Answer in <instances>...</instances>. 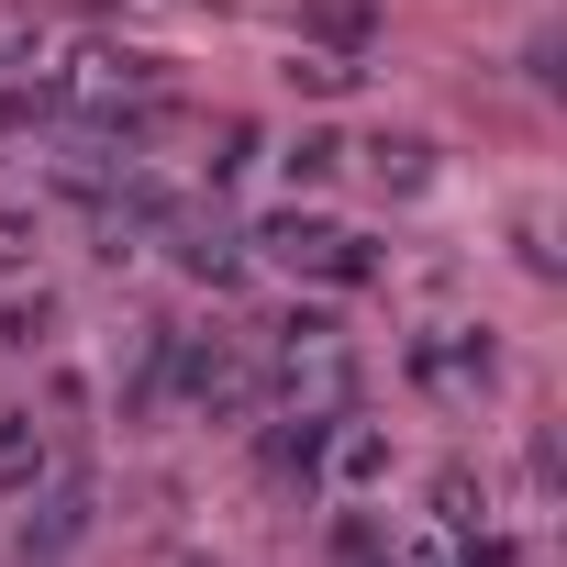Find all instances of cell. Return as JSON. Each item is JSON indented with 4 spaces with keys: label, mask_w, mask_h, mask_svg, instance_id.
I'll use <instances>...</instances> for the list:
<instances>
[{
    "label": "cell",
    "mask_w": 567,
    "mask_h": 567,
    "mask_svg": "<svg viewBox=\"0 0 567 567\" xmlns=\"http://www.w3.org/2000/svg\"><path fill=\"white\" fill-rule=\"evenodd\" d=\"M334 167H346V145H334V134H301V145H290V178H301V189H323Z\"/></svg>",
    "instance_id": "7"
},
{
    "label": "cell",
    "mask_w": 567,
    "mask_h": 567,
    "mask_svg": "<svg viewBox=\"0 0 567 567\" xmlns=\"http://www.w3.org/2000/svg\"><path fill=\"white\" fill-rule=\"evenodd\" d=\"M79 534H90V478H56V489H45V523H34L23 545H34V556H68Z\"/></svg>",
    "instance_id": "4"
},
{
    "label": "cell",
    "mask_w": 567,
    "mask_h": 567,
    "mask_svg": "<svg viewBox=\"0 0 567 567\" xmlns=\"http://www.w3.org/2000/svg\"><path fill=\"white\" fill-rule=\"evenodd\" d=\"M56 334V290H12L0 301V346H45Z\"/></svg>",
    "instance_id": "5"
},
{
    "label": "cell",
    "mask_w": 567,
    "mask_h": 567,
    "mask_svg": "<svg viewBox=\"0 0 567 567\" xmlns=\"http://www.w3.org/2000/svg\"><path fill=\"white\" fill-rule=\"evenodd\" d=\"M56 478V445H45V423L34 412H0V489H12V501H34Z\"/></svg>",
    "instance_id": "3"
},
{
    "label": "cell",
    "mask_w": 567,
    "mask_h": 567,
    "mask_svg": "<svg viewBox=\"0 0 567 567\" xmlns=\"http://www.w3.org/2000/svg\"><path fill=\"white\" fill-rule=\"evenodd\" d=\"M256 256L323 278V290H368V278H379L368 234H346V223H323V212H267V223H256Z\"/></svg>",
    "instance_id": "1"
},
{
    "label": "cell",
    "mask_w": 567,
    "mask_h": 567,
    "mask_svg": "<svg viewBox=\"0 0 567 567\" xmlns=\"http://www.w3.org/2000/svg\"><path fill=\"white\" fill-rule=\"evenodd\" d=\"M0 56H12V34H0Z\"/></svg>",
    "instance_id": "8"
},
{
    "label": "cell",
    "mask_w": 567,
    "mask_h": 567,
    "mask_svg": "<svg viewBox=\"0 0 567 567\" xmlns=\"http://www.w3.org/2000/svg\"><path fill=\"white\" fill-rule=\"evenodd\" d=\"M290 79H301L312 101H346V90H357V56H290Z\"/></svg>",
    "instance_id": "6"
},
{
    "label": "cell",
    "mask_w": 567,
    "mask_h": 567,
    "mask_svg": "<svg viewBox=\"0 0 567 567\" xmlns=\"http://www.w3.org/2000/svg\"><path fill=\"white\" fill-rule=\"evenodd\" d=\"M401 368H412V390H434V401H456V412L501 390V346H489L478 323H423Z\"/></svg>",
    "instance_id": "2"
}]
</instances>
